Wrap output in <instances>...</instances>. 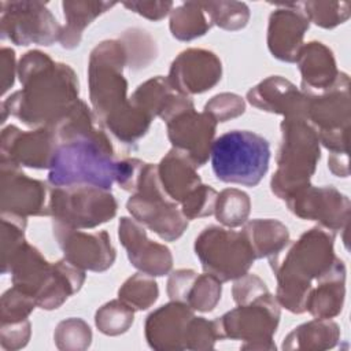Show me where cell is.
<instances>
[{"instance_id":"obj_23","label":"cell","mask_w":351,"mask_h":351,"mask_svg":"<svg viewBox=\"0 0 351 351\" xmlns=\"http://www.w3.org/2000/svg\"><path fill=\"white\" fill-rule=\"evenodd\" d=\"M171 300L186 304L197 311H211L221 299V281L206 273L197 276L193 270L174 271L167 282Z\"/></svg>"},{"instance_id":"obj_18","label":"cell","mask_w":351,"mask_h":351,"mask_svg":"<svg viewBox=\"0 0 351 351\" xmlns=\"http://www.w3.org/2000/svg\"><path fill=\"white\" fill-rule=\"evenodd\" d=\"M1 211L21 217L49 215L45 184L29 178L18 166L1 162Z\"/></svg>"},{"instance_id":"obj_33","label":"cell","mask_w":351,"mask_h":351,"mask_svg":"<svg viewBox=\"0 0 351 351\" xmlns=\"http://www.w3.org/2000/svg\"><path fill=\"white\" fill-rule=\"evenodd\" d=\"M213 25L226 30H239L244 27L250 19V10L244 3L239 1H202Z\"/></svg>"},{"instance_id":"obj_13","label":"cell","mask_w":351,"mask_h":351,"mask_svg":"<svg viewBox=\"0 0 351 351\" xmlns=\"http://www.w3.org/2000/svg\"><path fill=\"white\" fill-rule=\"evenodd\" d=\"M285 202L295 215L319 221L332 232L341 229L348 221L350 200L332 186L314 188L308 185Z\"/></svg>"},{"instance_id":"obj_36","label":"cell","mask_w":351,"mask_h":351,"mask_svg":"<svg viewBox=\"0 0 351 351\" xmlns=\"http://www.w3.org/2000/svg\"><path fill=\"white\" fill-rule=\"evenodd\" d=\"M36 300L29 293L23 292L18 287L8 289L1 298V321L18 322L27 319V315L34 308Z\"/></svg>"},{"instance_id":"obj_14","label":"cell","mask_w":351,"mask_h":351,"mask_svg":"<svg viewBox=\"0 0 351 351\" xmlns=\"http://www.w3.org/2000/svg\"><path fill=\"white\" fill-rule=\"evenodd\" d=\"M53 232L64 259L80 269L103 271L115 261V250L107 232L85 233L55 223Z\"/></svg>"},{"instance_id":"obj_20","label":"cell","mask_w":351,"mask_h":351,"mask_svg":"<svg viewBox=\"0 0 351 351\" xmlns=\"http://www.w3.org/2000/svg\"><path fill=\"white\" fill-rule=\"evenodd\" d=\"M119 240L128 251L130 263L149 276H165L173 266L170 250L162 244L151 241L144 228L130 218L119 221Z\"/></svg>"},{"instance_id":"obj_32","label":"cell","mask_w":351,"mask_h":351,"mask_svg":"<svg viewBox=\"0 0 351 351\" xmlns=\"http://www.w3.org/2000/svg\"><path fill=\"white\" fill-rule=\"evenodd\" d=\"M158 284L149 274L137 273L132 276L121 288L119 299L136 310H145L155 303L158 298Z\"/></svg>"},{"instance_id":"obj_5","label":"cell","mask_w":351,"mask_h":351,"mask_svg":"<svg viewBox=\"0 0 351 351\" xmlns=\"http://www.w3.org/2000/svg\"><path fill=\"white\" fill-rule=\"evenodd\" d=\"M281 147L277 155L278 169L271 178V191L287 200L308 186V180L319 160V138L303 118L285 117L281 123Z\"/></svg>"},{"instance_id":"obj_3","label":"cell","mask_w":351,"mask_h":351,"mask_svg":"<svg viewBox=\"0 0 351 351\" xmlns=\"http://www.w3.org/2000/svg\"><path fill=\"white\" fill-rule=\"evenodd\" d=\"M128 60L121 41H103L90 53L89 88L90 101L100 122L126 144L145 134L151 118L128 101V82L122 75Z\"/></svg>"},{"instance_id":"obj_39","label":"cell","mask_w":351,"mask_h":351,"mask_svg":"<svg viewBox=\"0 0 351 351\" xmlns=\"http://www.w3.org/2000/svg\"><path fill=\"white\" fill-rule=\"evenodd\" d=\"M244 110L245 106L243 99L233 93L217 95L204 107V112H207L215 122H225L230 118L239 117Z\"/></svg>"},{"instance_id":"obj_17","label":"cell","mask_w":351,"mask_h":351,"mask_svg":"<svg viewBox=\"0 0 351 351\" xmlns=\"http://www.w3.org/2000/svg\"><path fill=\"white\" fill-rule=\"evenodd\" d=\"M221 80V62L210 51L186 49L174 59L169 82L178 93H202Z\"/></svg>"},{"instance_id":"obj_6","label":"cell","mask_w":351,"mask_h":351,"mask_svg":"<svg viewBox=\"0 0 351 351\" xmlns=\"http://www.w3.org/2000/svg\"><path fill=\"white\" fill-rule=\"evenodd\" d=\"M211 166L222 182L255 186L269 169V141L254 132L230 130L213 141Z\"/></svg>"},{"instance_id":"obj_40","label":"cell","mask_w":351,"mask_h":351,"mask_svg":"<svg viewBox=\"0 0 351 351\" xmlns=\"http://www.w3.org/2000/svg\"><path fill=\"white\" fill-rule=\"evenodd\" d=\"M267 292L266 284L255 274L245 273L233 285V299L237 304H247Z\"/></svg>"},{"instance_id":"obj_28","label":"cell","mask_w":351,"mask_h":351,"mask_svg":"<svg viewBox=\"0 0 351 351\" xmlns=\"http://www.w3.org/2000/svg\"><path fill=\"white\" fill-rule=\"evenodd\" d=\"M243 234L250 243L255 258H270L287 247L289 241L287 226L274 219L250 221L244 226Z\"/></svg>"},{"instance_id":"obj_1","label":"cell","mask_w":351,"mask_h":351,"mask_svg":"<svg viewBox=\"0 0 351 351\" xmlns=\"http://www.w3.org/2000/svg\"><path fill=\"white\" fill-rule=\"evenodd\" d=\"M56 148L49 165L48 182L53 188L92 185L110 191L117 162L106 133L95 126L93 114L77 100L70 111L49 128Z\"/></svg>"},{"instance_id":"obj_21","label":"cell","mask_w":351,"mask_h":351,"mask_svg":"<svg viewBox=\"0 0 351 351\" xmlns=\"http://www.w3.org/2000/svg\"><path fill=\"white\" fill-rule=\"evenodd\" d=\"M193 317L191 307L174 300L151 313L145 322L149 346L156 350L185 348L188 325Z\"/></svg>"},{"instance_id":"obj_41","label":"cell","mask_w":351,"mask_h":351,"mask_svg":"<svg viewBox=\"0 0 351 351\" xmlns=\"http://www.w3.org/2000/svg\"><path fill=\"white\" fill-rule=\"evenodd\" d=\"M145 165L147 163L138 159H125V160L117 162L115 181L125 191L136 192Z\"/></svg>"},{"instance_id":"obj_25","label":"cell","mask_w":351,"mask_h":351,"mask_svg":"<svg viewBox=\"0 0 351 351\" xmlns=\"http://www.w3.org/2000/svg\"><path fill=\"white\" fill-rule=\"evenodd\" d=\"M156 169L162 189L176 203H182L202 184L196 173V165L177 148H173Z\"/></svg>"},{"instance_id":"obj_27","label":"cell","mask_w":351,"mask_h":351,"mask_svg":"<svg viewBox=\"0 0 351 351\" xmlns=\"http://www.w3.org/2000/svg\"><path fill=\"white\" fill-rule=\"evenodd\" d=\"M115 3L108 1H63L66 26L60 32L59 41L64 48L78 47L82 30L100 14L108 11Z\"/></svg>"},{"instance_id":"obj_29","label":"cell","mask_w":351,"mask_h":351,"mask_svg":"<svg viewBox=\"0 0 351 351\" xmlns=\"http://www.w3.org/2000/svg\"><path fill=\"white\" fill-rule=\"evenodd\" d=\"M211 26L213 22L207 11L203 8L202 1H188L171 11L170 30L171 34L181 41H189L200 37Z\"/></svg>"},{"instance_id":"obj_35","label":"cell","mask_w":351,"mask_h":351,"mask_svg":"<svg viewBox=\"0 0 351 351\" xmlns=\"http://www.w3.org/2000/svg\"><path fill=\"white\" fill-rule=\"evenodd\" d=\"M308 21L315 25L332 29L343 23L350 16V3H324V1H304L299 3Z\"/></svg>"},{"instance_id":"obj_16","label":"cell","mask_w":351,"mask_h":351,"mask_svg":"<svg viewBox=\"0 0 351 351\" xmlns=\"http://www.w3.org/2000/svg\"><path fill=\"white\" fill-rule=\"evenodd\" d=\"M193 110L170 119L167 134L174 148L184 152L199 167L210 156L217 122L207 112L197 114Z\"/></svg>"},{"instance_id":"obj_7","label":"cell","mask_w":351,"mask_h":351,"mask_svg":"<svg viewBox=\"0 0 351 351\" xmlns=\"http://www.w3.org/2000/svg\"><path fill=\"white\" fill-rule=\"evenodd\" d=\"M117 208L110 191L92 185L52 186L48 204L55 223L69 229L95 228L110 221Z\"/></svg>"},{"instance_id":"obj_38","label":"cell","mask_w":351,"mask_h":351,"mask_svg":"<svg viewBox=\"0 0 351 351\" xmlns=\"http://www.w3.org/2000/svg\"><path fill=\"white\" fill-rule=\"evenodd\" d=\"M90 337L92 333L89 326L78 318H70L60 322L55 333V340L58 341V344L67 340L63 348H85L89 346Z\"/></svg>"},{"instance_id":"obj_31","label":"cell","mask_w":351,"mask_h":351,"mask_svg":"<svg viewBox=\"0 0 351 351\" xmlns=\"http://www.w3.org/2000/svg\"><path fill=\"white\" fill-rule=\"evenodd\" d=\"M250 199L248 195L236 189H223L215 202L214 213L217 215V219L229 226L236 228L245 222L248 214H250Z\"/></svg>"},{"instance_id":"obj_4","label":"cell","mask_w":351,"mask_h":351,"mask_svg":"<svg viewBox=\"0 0 351 351\" xmlns=\"http://www.w3.org/2000/svg\"><path fill=\"white\" fill-rule=\"evenodd\" d=\"M340 263L333 252V233L313 228L302 234L288 250L285 247L270 256V266L277 277V299L292 313L306 311L311 280L317 282Z\"/></svg>"},{"instance_id":"obj_19","label":"cell","mask_w":351,"mask_h":351,"mask_svg":"<svg viewBox=\"0 0 351 351\" xmlns=\"http://www.w3.org/2000/svg\"><path fill=\"white\" fill-rule=\"evenodd\" d=\"M308 23L299 3L282 4L281 8L274 10L267 29V45L273 56L284 62H296Z\"/></svg>"},{"instance_id":"obj_12","label":"cell","mask_w":351,"mask_h":351,"mask_svg":"<svg viewBox=\"0 0 351 351\" xmlns=\"http://www.w3.org/2000/svg\"><path fill=\"white\" fill-rule=\"evenodd\" d=\"M280 318L277 300L267 292L247 304L215 319L219 339L232 337L247 341H270ZM263 348H267L262 343Z\"/></svg>"},{"instance_id":"obj_8","label":"cell","mask_w":351,"mask_h":351,"mask_svg":"<svg viewBox=\"0 0 351 351\" xmlns=\"http://www.w3.org/2000/svg\"><path fill=\"white\" fill-rule=\"evenodd\" d=\"M126 207L137 222L144 223L166 241L178 239L188 226V219L182 211H178L177 203L162 189L156 166L149 163L145 165L138 186Z\"/></svg>"},{"instance_id":"obj_11","label":"cell","mask_w":351,"mask_h":351,"mask_svg":"<svg viewBox=\"0 0 351 351\" xmlns=\"http://www.w3.org/2000/svg\"><path fill=\"white\" fill-rule=\"evenodd\" d=\"M1 38L16 45H51L60 37L56 18L40 1H0Z\"/></svg>"},{"instance_id":"obj_10","label":"cell","mask_w":351,"mask_h":351,"mask_svg":"<svg viewBox=\"0 0 351 351\" xmlns=\"http://www.w3.org/2000/svg\"><path fill=\"white\" fill-rule=\"evenodd\" d=\"M306 95V93H304ZM307 96L306 118L318 128L319 141L335 152H347L350 122L348 77L340 73L336 84L318 95Z\"/></svg>"},{"instance_id":"obj_26","label":"cell","mask_w":351,"mask_h":351,"mask_svg":"<svg viewBox=\"0 0 351 351\" xmlns=\"http://www.w3.org/2000/svg\"><path fill=\"white\" fill-rule=\"evenodd\" d=\"M344 280L346 267L344 263H341L321 278L317 288H311L306 300V310L319 319L337 315L341 311L344 300Z\"/></svg>"},{"instance_id":"obj_22","label":"cell","mask_w":351,"mask_h":351,"mask_svg":"<svg viewBox=\"0 0 351 351\" xmlns=\"http://www.w3.org/2000/svg\"><path fill=\"white\" fill-rule=\"evenodd\" d=\"M247 99L252 106L263 111L307 121V96L299 92L293 84L278 75L269 77L252 88L247 93Z\"/></svg>"},{"instance_id":"obj_24","label":"cell","mask_w":351,"mask_h":351,"mask_svg":"<svg viewBox=\"0 0 351 351\" xmlns=\"http://www.w3.org/2000/svg\"><path fill=\"white\" fill-rule=\"evenodd\" d=\"M296 62L302 73V92L306 95L325 92L340 77L332 51L322 43L311 41L302 45Z\"/></svg>"},{"instance_id":"obj_34","label":"cell","mask_w":351,"mask_h":351,"mask_svg":"<svg viewBox=\"0 0 351 351\" xmlns=\"http://www.w3.org/2000/svg\"><path fill=\"white\" fill-rule=\"evenodd\" d=\"M133 322V308L119 300L104 304L96 313V326L106 335H119L128 330Z\"/></svg>"},{"instance_id":"obj_42","label":"cell","mask_w":351,"mask_h":351,"mask_svg":"<svg viewBox=\"0 0 351 351\" xmlns=\"http://www.w3.org/2000/svg\"><path fill=\"white\" fill-rule=\"evenodd\" d=\"M123 5L141 16H145L152 21H160L165 18L173 7L171 1H132L123 3Z\"/></svg>"},{"instance_id":"obj_2","label":"cell","mask_w":351,"mask_h":351,"mask_svg":"<svg viewBox=\"0 0 351 351\" xmlns=\"http://www.w3.org/2000/svg\"><path fill=\"white\" fill-rule=\"evenodd\" d=\"M18 74L23 89L10 96L3 103V110L29 126H53L78 100L74 71L67 64L55 63L47 53H25Z\"/></svg>"},{"instance_id":"obj_9","label":"cell","mask_w":351,"mask_h":351,"mask_svg":"<svg viewBox=\"0 0 351 351\" xmlns=\"http://www.w3.org/2000/svg\"><path fill=\"white\" fill-rule=\"evenodd\" d=\"M195 252L203 270L219 281L244 276L256 259L243 232L218 226H208L199 234Z\"/></svg>"},{"instance_id":"obj_43","label":"cell","mask_w":351,"mask_h":351,"mask_svg":"<svg viewBox=\"0 0 351 351\" xmlns=\"http://www.w3.org/2000/svg\"><path fill=\"white\" fill-rule=\"evenodd\" d=\"M11 63H14V51L10 48L1 49V81H3V93L7 92V89L14 84V66L8 67Z\"/></svg>"},{"instance_id":"obj_15","label":"cell","mask_w":351,"mask_h":351,"mask_svg":"<svg viewBox=\"0 0 351 351\" xmlns=\"http://www.w3.org/2000/svg\"><path fill=\"white\" fill-rule=\"evenodd\" d=\"M55 148L56 140L49 128L22 132L8 126L1 133V162L14 166L49 169Z\"/></svg>"},{"instance_id":"obj_30","label":"cell","mask_w":351,"mask_h":351,"mask_svg":"<svg viewBox=\"0 0 351 351\" xmlns=\"http://www.w3.org/2000/svg\"><path fill=\"white\" fill-rule=\"evenodd\" d=\"M337 339L339 326L328 319L317 318L315 321L300 325L292 330L282 346L295 340H306V344H303L302 348H330L336 344Z\"/></svg>"},{"instance_id":"obj_37","label":"cell","mask_w":351,"mask_h":351,"mask_svg":"<svg viewBox=\"0 0 351 351\" xmlns=\"http://www.w3.org/2000/svg\"><path fill=\"white\" fill-rule=\"evenodd\" d=\"M217 197L218 193L213 188L200 184L185 197L181 211L186 219L207 217L214 213Z\"/></svg>"}]
</instances>
